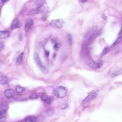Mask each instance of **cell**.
<instances>
[{"label": "cell", "mask_w": 122, "mask_h": 122, "mask_svg": "<svg viewBox=\"0 0 122 122\" xmlns=\"http://www.w3.org/2000/svg\"><path fill=\"white\" fill-rule=\"evenodd\" d=\"M54 94L57 97L60 98H63L67 95L68 90L66 87L60 86L57 87L54 91Z\"/></svg>", "instance_id": "6da1fadb"}, {"label": "cell", "mask_w": 122, "mask_h": 122, "mask_svg": "<svg viewBox=\"0 0 122 122\" xmlns=\"http://www.w3.org/2000/svg\"><path fill=\"white\" fill-rule=\"evenodd\" d=\"M99 91L98 89L94 90L89 93L90 94L84 99L83 102L85 103L91 101L94 99L98 95Z\"/></svg>", "instance_id": "7a4b0ae2"}, {"label": "cell", "mask_w": 122, "mask_h": 122, "mask_svg": "<svg viewBox=\"0 0 122 122\" xmlns=\"http://www.w3.org/2000/svg\"><path fill=\"white\" fill-rule=\"evenodd\" d=\"M64 22L61 19H58L52 20L51 22V25L53 27L60 28L63 26Z\"/></svg>", "instance_id": "3957f363"}, {"label": "cell", "mask_w": 122, "mask_h": 122, "mask_svg": "<svg viewBox=\"0 0 122 122\" xmlns=\"http://www.w3.org/2000/svg\"><path fill=\"white\" fill-rule=\"evenodd\" d=\"M33 24L34 21L32 18L28 17L25 21V30L26 32L29 31L32 28Z\"/></svg>", "instance_id": "277c9868"}, {"label": "cell", "mask_w": 122, "mask_h": 122, "mask_svg": "<svg viewBox=\"0 0 122 122\" xmlns=\"http://www.w3.org/2000/svg\"><path fill=\"white\" fill-rule=\"evenodd\" d=\"M86 61L88 66L92 69L96 70L100 68L98 63H95L89 59H87Z\"/></svg>", "instance_id": "5b68a950"}, {"label": "cell", "mask_w": 122, "mask_h": 122, "mask_svg": "<svg viewBox=\"0 0 122 122\" xmlns=\"http://www.w3.org/2000/svg\"><path fill=\"white\" fill-rule=\"evenodd\" d=\"M44 9H45V7L44 6H41L37 9L31 11L28 14V15H32L41 13L43 12Z\"/></svg>", "instance_id": "8992f818"}, {"label": "cell", "mask_w": 122, "mask_h": 122, "mask_svg": "<svg viewBox=\"0 0 122 122\" xmlns=\"http://www.w3.org/2000/svg\"><path fill=\"white\" fill-rule=\"evenodd\" d=\"M34 59L37 65L40 68H41L43 66L42 62L40 60L38 53L35 52L34 54Z\"/></svg>", "instance_id": "52a82bcc"}, {"label": "cell", "mask_w": 122, "mask_h": 122, "mask_svg": "<svg viewBox=\"0 0 122 122\" xmlns=\"http://www.w3.org/2000/svg\"><path fill=\"white\" fill-rule=\"evenodd\" d=\"M4 94L7 98L10 99L14 96L15 93L14 91L13 90L9 89L5 91Z\"/></svg>", "instance_id": "ba28073f"}, {"label": "cell", "mask_w": 122, "mask_h": 122, "mask_svg": "<svg viewBox=\"0 0 122 122\" xmlns=\"http://www.w3.org/2000/svg\"><path fill=\"white\" fill-rule=\"evenodd\" d=\"M42 99L43 101L48 104H51L53 101V99L52 97L45 95H43L42 96Z\"/></svg>", "instance_id": "9c48e42d"}, {"label": "cell", "mask_w": 122, "mask_h": 122, "mask_svg": "<svg viewBox=\"0 0 122 122\" xmlns=\"http://www.w3.org/2000/svg\"><path fill=\"white\" fill-rule=\"evenodd\" d=\"M21 27V25L18 20L17 19H15L12 22L11 25V29L14 30L17 28Z\"/></svg>", "instance_id": "30bf717a"}, {"label": "cell", "mask_w": 122, "mask_h": 122, "mask_svg": "<svg viewBox=\"0 0 122 122\" xmlns=\"http://www.w3.org/2000/svg\"><path fill=\"white\" fill-rule=\"evenodd\" d=\"M8 78L6 75L1 73L0 78V83L2 85H5L7 84L8 82Z\"/></svg>", "instance_id": "8fae6325"}, {"label": "cell", "mask_w": 122, "mask_h": 122, "mask_svg": "<svg viewBox=\"0 0 122 122\" xmlns=\"http://www.w3.org/2000/svg\"><path fill=\"white\" fill-rule=\"evenodd\" d=\"M10 35V32L8 30L1 31L0 32V39H1L8 38Z\"/></svg>", "instance_id": "7c38bea8"}, {"label": "cell", "mask_w": 122, "mask_h": 122, "mask_svg": "<svg viewBox=\"0 0 122 122\" xmlns=\"http://www.w3.org/2000/svg\"><path fill=\"white\" fill-rule=\"evenodd\" d=\"M122 74V69L113 72L110 75L111 77H114Z\"/></svg>", "instance_id": "4fadbf2b"}, {"label": "cell", "mask_w": 122, "mask_h": 122, "mask_svg": "<svg viewBox=\"0 0 122 122\" xmlns=\"http://www.w3.org/2000/svg\"><path fill=\"white\" fill-rule=\"evenodd\" d=\"M16 90L17 93L20 94L25 91V89L20 86H17L16 87Z\"/></svg>", "instance_id": "5bb4252c"}, {"label": "cell", "mask_w": 122, "mask_h": 122, "mask_svg": "<svg viewBox=\"0 0 122 122\" xmlns=\"http://www.w3.org/2000/svg\"><path fill=\"white\" fill-rule=\"evenodd\" d=\"M69 106V102L68 101H65L62 105L61 108L62 109L64 110L67 109Z\"/></svg>", "instance_id": "9a60e30c"}, {"label": "cell", "mask_w": 122, "mask_h": 122, "mask_svg": "<svg viewBox=\"0 0 122 122\" xmlns=\"http://www.w3.org/2000/svg\"><path fill=\"white\" fill-rule=\"evenodd\" d=\"M36 118L34 117H32L27 118L25 119L26 122H35L36 121Z\"/></svg>", "instance_id": "2e32d148"}, {"label": "cell", "mask_w": 122, "mask_h": 122, "mask_svg": "<svg viewBox=\"0 0 122 122\" xmlns=\"http://www.w3.org/2000/svg\"><path fill=\"white\" fill-rule=\"evenodd\" d=\"M24 55V52H22L20 54L16 60V62L17 63L19 64L21 62L23 59Z\"/></svg>", "instance_id": "e0dca14e"}, {"label": "cell", "mask_w": 122, "mask_h": 122, "mask_svg": "<svg viewBox=\"0 0 122 122\" xmlns=\"http://www.w3.org/2000/svg\"><path fill=\"white\" fill-rule=\"evenodd\" d=\"M67 38L70 45H72L73 42V38L72 35L69 33L67 35Z\"/></svg>", "instance_id": "ac0fdd59"}, {"label": "cell", "mask_w": 122, "mask_h": 122, "mask_svg": "<svg viewBox=\"0 0 122 122\" xmlns=\"http://www.w3.org/2000/svg\"><path fill=\"white\" fill-rule=\"evenodd\" d=\"M7 109V107L5 105L2 104L0 105V111L6 112Z\"/></svg>", "instance_id": "d6986e66"}, {"label": "cell", "mask_w": 122, "mask_h": 122, "mask_svg": "<svg viewBox=\"0 0 122 122\" xmlns=\"http://www.w3.org/2000/svg\"><path fill=\"white\" fill-rule=\"evenodd\" d=\"M122 40V38H119L115 42L112 44L111 47H113L116 46Z\"/></svg>", "instance_id": "ffe728a7"}, {"label": "cell", "mask_w": 122, "mask_h": 122, "mask_svg": "<svg viewBox=\"0 0 122 122\" xmlns=\"http://www.w3.org/2000/svg\"><path fill=\"white\" fill-rule=\"evenodd\" d=\"M40 68L41 71L44 73H46L48 72V69L45 66H42Z\"/></svg>", "instance_id": "44dd1931"}, {"label": "cell", "mask_w": 122, "mask_h": 122, "mask_svg": "<svg viewBox=\"0 0 122 122\" xmlns=\"http://www.w3.org/2000/svg\"><path fill=\"white\" fill-rule=\"evenodd\" d=\"M61 45V44L60 43H57L55 44L53 47V49L55 50H57L60 48Z\"/></svg>", "instance_id": "7402d4cb"}, {"label": "cell", "mask_w": 122, "mask_h": 122, "mask_svg": "<svg viewBox=\"0 0 122 122\" xmlns=\"http://www.w3.org/2000/svg\"><path fill=\"white\" fill-rule=\"evenodd\" d=\"M109 50V48L108 47L105 48L103 50L102 53V55H103L107 52Z\"/></svg>", "instance_id": "603a6c76"}, {"label": "cell", "mask_w": 122, "mask_h": 122, "mask_svg": "<svg viewBox=\"0 0 122 122\" xmlns=\"http://www.w3.org/2000/svg\"><path fill=\"white\" fill-rule=\"evenodd\" d=\"M4 43L3 42H2L0 43V50L1 51L3 50L4 48Z\"/></svg>", "instance_id": "cb8c5ba5"}, {"label": "cell", "mask_w": 122, "mask_h": 122, "mask_svg": "<svg viewBox=\"0 0 122 122\" xmlns=\"http://www.w3.org/2000/svg\"><path fill=\"white\" fill-rule=\"evenodd\" d=\"M51 43L53 44H55L57 43V40L55 38H52L51 40Z\"/></svg>", "instance_id": "d4e9b609"}, {"label": "cell", "mask_w": 122, "mask_h": 122, "mask_svg": "<svg viewBox=\"0 0 122 122\" xmlns=\"http://www.w3.org/2000/svg\"><path fill=\"white\" fill-rule=\"evenodd\" d=\"M47 113L48 115H51L52 114V111L51 109H49L47 110Z\"/></svg>", "instance_id": "484cf974"}, {"label": "cell", "mask_w": 122, "mask_h": 122, "mask_svg": "<svg viewBox=\"0 0 122 122\" xmlns=\"http://www.w3.org/2000/svg\"><path fill=\"white\" fill-rule=\"evenodd\" d=\"M118 35L119 38H122V26Z\"/></svg>", "instance_id": "4316f807"}, {"label": "cell", "mask_w": 122, "mask_h": 122, "mask_svg": "<svg viewBox=\"0 0 122 122\" xmlns=\"http://www.w3.org/2000/svg\"><path fill=\"white\" fill-rule=\"evenodd\" d=\"M38 98V96L37 95L34 94L32 95L30 97L31 98L36 99Z\"/></svg>", "instance_id": "83f0119b"}, {"label": "cell", "mask_w": 122, "mask_h": 122, "mask_svg": "<svg viewBox=\"0 0 122 122\" xmlns=\"http://www.w3.org/2000/svg\"><path fill=\"white\" fill-rule=\"evenodd\" d=\"M98 63L100 68H101L103 66V62L102 61H101L99 62Z\"/></svg>", "instance_id": "f1b7e54d"}, {"label": "cell", "mask_w": 122, "mask_h": 122, "mask_svg": "<svg viewBox=\"0 0 122 122\" xmlns=\"http://www.w3.org/2000/svg\"><path fill=\"white\" fill-rule=\"evenodd\" d=\"M18 38L20 41H21L22 39V38H23V36H22V35L21 33H20L19 35Z\"/></svg>", "instance_id": "f546056e"}, {"label": "cell", "mask_w": 122, "mask_h": 122, "mask_svg": "<svg viewBox=\"0 0 122 122\" xmlns=\"http://www.w3.org/2000/svg\"><path fill=\"white\" fill-rule=\"evenodd\" d=\"M49 52L48 51H45V53L46 56L48 57L49 56Z\"/></svg>", "instance_id": "4dcf8cb0"}, {"label": "cell", "mask_w": 122, "mask_h": 122, "mask_svg": "<svg viewBox=\"0 0 122 122\" xmlns=\"http://www.w3.org/2000/svg\"><path fill=\"white\" fill-rule=\"evenodd\" d=\"M103 18L105 20H106L107 18V17L106 16L105 14H103L102 16Z\"/></svg>", "instance_id": "1f68e13d"}, {"label": "cell", "mask_w": 122, "mask_h": 122, "mask_svg": "<svg viewBox=\"0 0 122 122\" xmlns=\"http://www.w3.org/2000/svg\"><path fill=\"white\" fill-rule=\"evenodd\" d=\"M78 1L80 3H83L86 2L87 0H78Z\"/></svg>", "instance_id": "d6a6232c"}, {"label": "cell", "mask_w": 122, "mask_h": 122, "mask_svg": "<svg viewBox=\"0 0 122 122\" xmlns=\"http://www.w3.org/2000/svg\"><path fill=\"white\" fill-rule=\"evenodd\" d=\"M9 0H1V1L2 3H4L8 1Z\"/></svg>", "instance_id": "836d02e7"}, {"label": "cell", "mask_w": 122, "mask_h": 122, "mask_svg": "<svg viewBox=\"0 0 122 122\" xmlns=\"http://www.w3.org/2000/svg\"><path fill=\"white\" fill-rule=\"evenodd\" d=\"M56 56V54L55 53H54L53 55V58H54Z\"/></svg>", "instance_id": "e575fe53"}, {"label": "cell", "mask_w": 122, "mask_h": 122, "mask_svg": "<svg viewBox=\"0 0 122 122\" xmlns=\"http://www.w3.org/2000/svg\"></svg>", "instance_id": "d590c367"}]
</instances>
